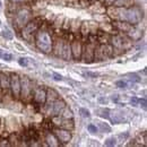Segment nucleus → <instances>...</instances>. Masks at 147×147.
I'll return each mask as SVG.
<instances>
[{"label": "nucleus", "instance_id": "1", "mask_svg": "<svg viewBox=\"0 0 147 147\" xmlns=\"http://www.w3.org/2000/svg\"><path fill=\"white\" fill-rule=\"evenodd\" d=\"M35 38V45L40 51L43 53H51L53 48V40L50 35V33L45 28H38L36 33L34 34Z\"/></svg>", "mask_w": 147, "mask_h": 147}, {"label": "nucleus", "instance_id": "2", "mask_svg": "<svg viewBox=\"0 0 147 147\" xmlns=\"http://www.w3.org/2000/svg\"><path fill=\"white\" fill-rule=\"evenodd\" d=\"M41 26V18L31 19L24 27H22V36L25 40H30Z\"/></svg>", "mask_w": 147, "mask_h": 147}, {"label": "nucleus", "instance_id": "3", "mask_svg": "<svg viewBox=\"0 0 147 147\" xmlns=\"http://www.w3.org/2000/svg\"><path fill=\"white\" fill-rule=\"evenodd\" d=\"M131 42H132V40L127 35L126 36L114 35V36L111 37V45L113 47V49H117V50H120V51L128 49L131 45Z\"/></svg>", "mask_w": 147, "mask_h": 147}, {"label": "nucleus", "instance_id": "4", "mask_svg": "<svg viewBox=\"0 0 147 147\" xmlns=\"http://www.w3.org/2000/svg\"><path fill=\"white\" fill-rule=\"evenodd\" d=\"M32 19V13L28 8H20L15 15V24L17 27H24Z\"/></svg>", "mask_w": 147, "mask_h": 147}, {"label": "nucleus", "instance_id": "5", "mask_svg": "<svg viewBox=\"0 0 147 147\" xmlns=\"http://www.w3.org/2000/svg\"><path fill=\"white\" fill-rule=\"evenodd\" d=\"M9 88L15 98L20 97V77L17 74H11L9 78Z\"/></svg>", "mask_w": 147, "mask_h": 147}, {"label": "nucleus", "instance_id": "6", "mask_svg": "<svg viewBox=\"0 0 147 147\" xmlns=\"http://www.w3.org/2000/svg\"><path fill=\"white\" fill-rule=\"evenodd\" d=\"M31 93H32L31 82H30L28 77L24 76L20 78V96L23 100H27Z\"/></svg>", "mask_w": 147, "mask_h": 147}, {"label": "nucleus", "instance_id": "7", "mask_svg": "<svg viewBox=\"0 0 147 147\" xmlns=\"http://www.w3.org/2000/svg\"><path fill=\"white\" fill-rule=\"evenodd\" d=\"M55 136L57 137L58 142H61L62 144H67L71 140V132L67 129H55L53 130Z\"/></svg>", "mask_w": 147, "mask_h": 147}, {"label": "nucleus", "instance_id": "8", "mask_svg": "<svg viewBox=\"0 0 147 147\" xmlns=\"http://www.w3.org/2000/svg\"><path fill=\"white\" fill-rule=\"evenodd\" d=\"M70 48H71V57L75 60H79L82 57V50H83V45H82L80 41L74 40L70 43Z\"/></svg>", "mask_w": 147, "mask_h": 147}, {"label": "nucleus", "instance_id": "9", "mask_svg": "<svg viewBox=\"0 0 147 147\" xmlns=\"http://www.w3.org/2000/svg\"><path fill=\"white\" fill-rule=\"evenodd\" d=\"M66 108V103L62 100H55L51 103V115H60L62 113L63 109Z\"/></svg>", "mask_w": 147, "mask_h": 147}, {"label": "nucleus", "instance_id": "10", "mask_svg": "<svg viewBox=\"0 0 147 147\" xmlns=\"http://www.w3.org/2000/svg\"><path fill=\"white\" fill-rule=\"evenodd\" d=\"M94 44L93 42H90L88 44H85V47L82 50V55L84 53V59L86 62H91L94 58Z\"/></svg>", "mask_w": 147, "mask_h": 147}, {"label": "nucleus", "instance_id": "11", "mask_svg": "<svg viewBox=\"0 0 147 147\" xmlns=\"http://www.w3.org/2000/svg\"><path fill=\"white\" fill-rule=\"evenodd\" d=\"M34 101L38 104H44L47 102V91L43 87H38L34 92Z\"/></svg>", "mask_w": 147, "mask_h": 147}, {"label": "nucleus", "instance_id": "12", "mask_svg": "<svg viewBox=\"0 0 147 147\" xmlns=\"http://www.w3.org/2000/svg\"><path fill=\"white\" fill-rule=\"evenodd\" d=\"M61 58L66 61H69L71 59V48H70V42L63 41V48L61 52Z\"/></svg>", "mask_w": 147, "mask_h": 147}, {"label": "nucleus", "instance_id": "13", "mask_svg": "<svg viewBox=\"0 0 147 147\" xmlns=\"http://www.w3.org/2000/svg\"><path fill=\"white\" fill-rule=\"evenodd\" d=\"M113 27L118 28L119 31L123 32V33H127L129 30L132 27L131 24H129L128 22H125V20H117L113 23Z\"/></svg>", "mask_w": 147, "mask_h": 147}, {"label": "nucleus", "instance_id": "14", "mask_svg": "<svg viewBox=\"0 0 147 147\" xmlns=\"http://www.w3.org/2000/svg\"><path fill=\"white\" fill-rule=\"evenodd\" d=\"M127 36L130 37L132 41H137V40H139V38L142 37V31L138 30V28H136V27L132 25V27L127 32Z\"/></svg>", "mask_w": 147, "mask_h": 147}, {"label": "nucleus", "instance_id": "15", "mask_svg": "<svg viewBox=\"0 0 147 147\" xmlns=\"http://www.w3.org/2000/svg\"><path fill=\"white\" fill-rule=\"evenodd\" d=\"M58 98H59V94H58L57 91H55L53 88H49V90L47 91V101H48L49 103L55 102V100H58Z\"/></svg>", "mask_w": 147, "mask_h": 147}, {"label": "nucleus", "instance_id": "16", "mask_svg": "<svg viewBox=\"0 0 147 147\" xmlns=\"http://www.w3.org/2000/svg\"><path fill=\"white\" fill-rule=\"evenodd\" d=\"M0 87L2 90L9 88V77L6 74H0Z\"/></svg>", "mask_w": 147, "mask_h": 147}, {"label": "nucleus", "instance_id": "17", "mask_svg": "<svg viewBox=\"0 0 147 147\" xmlns=\"http://www.w3.org/2000/svg\"><path fill=\"white\" fill-rule=\"evenodd\" d=\"M45 142H47V144H48L49 146H52V147L59 146L58 139H57V137L55 136V134H53V135L48 134V135H47V137H45Z\"/></svg>", "mask_w": 147, "mask_h": 147}, {"label": "nucleus", "instance_id": "18", "mask_svg": "<svg viewBox=\"0 0 147 147\" xmlns=\"http://www.w3.org/2000/svg\"><path fill=\"white\" fill-rule=\"evenodd\" d=\"M62 48H63V41H62V40H58V41H57V43H55V45L53 44L52 51H55V55H58V57H61Z\"/></svg>", "mask_w": 147, "mask_h": 147}, {"label": "nucleus", "instance_id": "19", "mask_svg": "<svg viewBox=\"0 0 147 147\" xmlns=\"http://www.w3.org/2000/svg\"><path fill=\"white\" fill-rule=\"evenodd\" d=\"M60 127L63 129H67V130H73L74 127H75V126H74L73 119H62Z\"/></svg>", "mask_w": 147, "mask_h": 147}, {"label": "nucleus", "instance_id": "20", "mask_svg": "<svg viewBox=\"0 0 147 147\" xmlns=\"http://www.w3.org/2000/svg\"><path fill=\"white\" fill-rule=\"evenodd\" d=\"M109 118L111 119V121L114 122V123H121V122L125 121V118L120 113H112L111 115H109Z\"/></svg>", "mask_w": 147, "mask_h": 147}, {"label": "nucleus", "instance_id": "21", "mask_svg": "<svg viewBox=\"0 0 147 147\" xmlns=\"http://www.w3.org/2000/svg\"><path fill=\"white\" fill-rule=\"evenodd\" d=\"M130 3V0H115L112 6L114 7H126Z\"/></svg>", "mask_w": 147, "mask_h": 147}, {"label": "nucleus", "instance_id": "22", "mask_svg": "<svg viewBox=\"0 0 147 147\" xmlns=\"http://www.w3.org/2000/svg\"><path fill=\"white\" fill-rule=\"evenodd\" d=\"M60 115H62V118H63V119H73V112L69 110L67 107L63 109L62 113H61Z\"/></svg>", "mask_w": 147, "mask_h": 147}, {"label": "nucleus", "instance_id": "23", "mask_svg": "<svg viewBox=\"0 0 147 147\" xmlns=\"http://www.w3.org/2000/svg\"><path fill=\"white\" fill-rule=\"evenodd\" d=\"M80 32H82L83 36H87V35H88L90 28H88V23H87V22H84V23L82 24V30H80Z\"/></svg>", "mask_w": 147, "mask_h": 147}, {"label": "nucleus", "instance_id": "24", "mask_svg": "<svg viewBox=\"0 0 147 147\" xmlns=\"http://www.w3.org/2000/svg\"><path fill=\"white\" fill-rule=\"evenodd\" d=\"M1 35L5 37L6 40H11V38L14 37V34L11 33V31H10V30H3V31H2V33H1Z\"/></svg>", "mask_w": 147, "mask_h": 147}, {"label": "nucleus", "instance_id": "25", "mask_svg": "<svg viewBox=\"0 0 147 147\" xmlns=\"http://www.w3.org/2000/svg\"><path fill=\"white\" fill-rule=\"evenodd\" d=\"M117 145V138L115 137H111L105 140V146H115Z\"/></svg>", "mask_w": 147, "mask_h": 147}, {"label": "nucleus", "instance_id": "26", "mask_svg": "<svg viewBox=\"0 0 147 147\" xmlns=\"http://www.w3.org/2000/svg\"><path fill=\"white\" fill-rule=\"evenodd\" d=\"M98 126H100V128L102 129L104 132H105V131H107V132H110V131H111V127L109 126V125H107V123L100 122V123H98Z\"/></svg>", "mask_w": 147, "mask_h": 147}, {"label": "nucleus", "instance_id": "27", "mask_svg": "<svg viewBox=\"0 0 147 147\" xmlns=\"http://www.w3.org/2000/svg\"><path fill=\"white\" fill-rule=\"evenodd\" d=\"M79 113L83 118H90V115H91L90 111L86 110V109H79Z\"/></svg>", "mask_w": 147, "mask_h": 147}, {"label": "nucleus", "instance_id": "28", "mask_svg": "<svg viewBox=\"0 0 147 147\" xmlns=\"http://www.w3.org/2000/svg\"><path fill=\"white\" fill-rule=\"evenodd\" d=\"M97 113H102V114H100V115L103 117V118H109V113H110V111L101 109V110H97Z\"/></svg>", "mask_w": 147, "mask_h": 147}, {"label": "nucleus", "instance_id": "29", "mask_svg": "<svg viewBox=\"0 0 147 147\" xmlns=\"http://www.w3.org/2000/svg\"><path fill=\"white\" fill-rule=\"evenodd\" d=\"M115 85H117V87H119V88H126V87H127V83L123 82V80H118V82L115 83Z\"/></svg>", "mask_w": 147, "mask_h": 147}, {"label": "nucleus", "instance_id": "30", "mask_svg": "<svg viewBox=\"0 0 147 147\" xmlns=\"http://www.w3.org/2000/svg\"><path fill=\"white\" fill-rule=\"evenodd\" d=\"M87 129H88V131H90V132H92V134H96V132H97V128H96V126H94L93 123H90V125L87 126Z\"/></svg>", "mask_w": 147, "mask_h": 147}, {"label": "nucleus", "instance_id": "31", "mask_svg": "<svg viewBox=\"0 0 147 147\" xmlns=\"http://www.w3.org/2000/svg\"><path fill=\"white\" fill-rule=\"evenodd\" d=\"M18 63L22 66V67H26V66L28 65V61H27L26 58H20V59L18 60Z\"/></svg>", "mask_w": 147, "mask_h": 147}, {"label": "nucleus", "instance_id": "32", "mask_svg": "<svg viewBox=\"0 0 147 147\" xmlns=\"http://www.w3.org/2000/svg\"><path fill=\"white\" fill-rule=\"evenodd\" d=\"M62 20H63V17H58V20L55 23V27H61L62 26Z\"/></svg>", "mask_w": 147, "mask_h": 147}, {"label": "nucleus", "instance_id": "33", "mask_svg": "<svg viewBox=\"0 0 147 147\" xmlns=\"http://www.w3.org/2000/svg\"><path fill=\"white\" fill-rule=\"evenodd\" d=\"M130 103H131L134 107H136V105H138V103H139V98H137V97H132V98L130 100Z\"/></svg>", "mask_w": 147, "mask_h": 147}, {"label": "nucleus", "instance_id": "34", "mask_svg": "<svg viewBox=\"0 0 147 147\" xmlns=\"http://www.w3.org/2000/svg\"><path fill=\"white\" fill-rule=\"evenodd\" d=\"M130 77L131 78H129L130 80H132V82H139L140 79H139V77L137 76V75H135V74H132V75H130Z\"/></svg>", "mask_w": 147, "mask_h": 147}, {"label": "nucleus", "instance_id": "35", "mask_svg": "<svg viewBox=\"0 0 147 147\" xmlns=\"http://www.w3.org/2000/svg\"><path fill=\"white\" fill-rule=\"evenodd\" d=\"M3 59L6 61H11L13 60V55H9V53H6V55H3Z\"/></svg>", "mask_w": 147, "mask_h": 147}, {"label": "nucleus", "instance_id": "36", "mask_svg": "<svg viewBox=\"0 0 147 147\" xmlns=\"http://www.w3.org/2000/svg\"><path fill=\"white\" fill-rule=\"evenodd\" d=\"M61 27H63V28H69V27H70V22H69V19H65V25H62Z\"/></svg>", "mask_w": 147, "mask_h": 147}, {"label": "nucleus", "instance_id": "37", "mask_svg": "<svg viewBox=\"0 0 147 147\" xmlns=\"http://www.w3.org/2000/svg\"><path fill=\"white\" fill-rule=\"evenodd\" d=\"M138 104H140L142 107H143V109H146V100L145 98H143V100H139V103Z\"/></svg>", "mask_w": 147, "mask_h": 147}, {"label": "nucleus", "instance_id": "38", "mask_svg": "<svg viewBox=\"0 0 147 147\" xmlns=\"http://www.w3.org/2000/svg\"><path fill=\"white\" fill-rule=\"evenodd\" d=\"M53 78L55 80H62V76L59 75V74H53Z\"/></svg>", "mask_w": 147, "mask_h": 147}, {"label": "nucleus", "instance_id": "39", "mask_svg": "<svg viewBox=\"0 0 147 147\" xmlns=\"http://www.w3.org/2000/svg\"><path fill=\"white\" fill-rule=\"evenodd\" d=\"M13 3H20V2H26L28 0H10Z\"/></svg>", "mask_w": 147, "mask_h": 147}, {"label": "nucleus", "instance_id": "40", "mask_svg": "<svg viewBox=\"0 0 147 147\" xmlns=\"http://www.w3.org/2000/svg\"><path fill=\"white\" fill-rule=\"evenodd\" d=\"M114 1H115V0H105V3H107L108 6H111V5H113Z\"/></svg>", "mask_w": 147, "mask_h": 147}, {"label": "nucleus", "instance_id": "41", "mask_svg": "<svg viewBox=\"0 0 147 147\" xmlns=\"http://www.w3.org/2000/svg\"><path fill=\"white\" fill-rule=\"evenodd\" d=\"M128 132H126V134H125V136H123V135H120V136H119V137H120V138H123V139H126V138H128Z\"/></svg>", "mask_w": 147, "mask_h": 147}, {"label": "nucleus", "instance_id": "42", "mask_svg": "<svg viewBox=\"0 0 147 147\" xmlns=\"http://www.w3.org/2000/svg\"><path fill=\"white\" fill-rule=\"evenodd\" d=\"M118 98H119V96H118V95H113V96H112V100H113V101H115V102H118Z\"/></svg>", "mask_w": 147, "mask_h": 147}, {"label": "nucleus", "instance_id": "43", "mask_svg": "<svg viewBox=\"0 0 147 147\" xmlns=\"http://www.w3.org/2000/svg\"><path fill=\"white\" fill-rule=\"evenodd\" d=\"M100 102H102V103H105V104H107V103H108V100H107V98H102V97H101V98H100Z\"/></svg>", "mask_w": 147, "mask_h": 147}, {"label": "nucleus", "instance_id": "44", "mask_svg": "<svg viewBox=\"0 0 147 147\" xmlns=\"http://www.w3.org/2000/svg\"><path fill=\"white\" fill-rule=\"evenodd\" d=\"M1 57H2V55H1V51H0V58H1Z\"/></svg>", "mask_w": 147, "mask_h": 147}, {"label": "nucleus", "instance_id": "45", "mask_svg": "<svg viewBox=\"0 0 147 147\" xmlns=\"http://www.w3.org/2000/svg\"><path fill=\"white\" fill-rule=\"evenodd\" d=\"M88 1H93V0H88Z\"/></svg>", "mask_w": 147, "mask_h": 147}]
</instances>
